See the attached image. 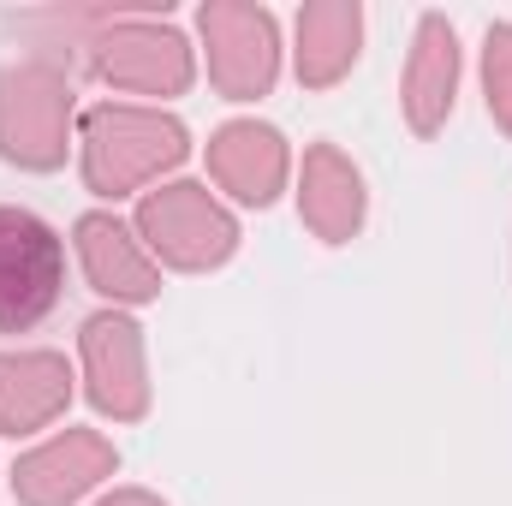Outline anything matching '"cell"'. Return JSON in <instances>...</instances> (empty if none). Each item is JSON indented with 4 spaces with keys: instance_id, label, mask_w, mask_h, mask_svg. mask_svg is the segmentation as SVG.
I'll return each instance as SVG.
<instances>
[{
    "instance_id": "cell-1",
    "label": "cell",
    "mask_w": 512,
    "mask_h": 506,
    "mask_svg": "<svg viewBox=\"0 0 512 506\" xmlns=\"http://www.w3.org/2000/svg\"><path fill=\"white\" fill-rule=\"evenodd\" d=\"M66 286V245L30 209H0V334L36 328Z\"/></svg>"
},
{
    "instance_id": "cell-4",
    "label": "cell",
    "mask_w": 512,
    "mask_h": 506,
    "mask_svg": "<svg viewBox=\"0 0 512 506\" xmlns=\"http://www.w3.org/2000/svg\"><path fill=\"white\" fill-rule=\"evenodd\" d=\"M66 126V90L48 72H18L0 78V155L24 167H54L66 155L60 143Z\"/></svg>"
},
{
    "instance_id": "cell-14",
    "label": "cell",
    "mask_w": 512,
    "mask_h": 506,
    "mask_svg": "<svg viewBox=\"0 0 512 506\" xmlns=\"http://www.w3.org/2000/svg\"><path fill=\"white\" fill-rule=\"evenodd\" d=\"M352 54H358V12H346V6H316V12H304L298 72H304L310 84L340 78V66H352Z\"/></svg>"
},
{
    "instance_id": "cell-5",
    "label": "cell",
    "mask_w": 512,
    "mask_h": 506,
    "mask_svg": "<svg viewBox=\"0 0 512 506\" xmlns=\"http://www.w3.org/2000/svg\"><path fill=\"white\" fill-rule=\"evenodd\" d=\"M108 465H114V453L96 435H60V441H48L42 453H30L18 465L12 489L30 506H66L78 501L96 477H108Z\"/></svg>"
},
{
    "instance_id": "cell-2",
    "label": "cell",
    "mask_w": 512,
    "mask_h": 506,
    "mask_svg": "<svg viewBox=\"0 0 512 506\" xmlns=\"http://www.w3.org/2000/svg\"><path fill=\"white\" fill-rule=\"evenodd\" d=\"M185 155V131L155 114H131V108H102L90 114V185L102 197L131 191L143 173L173 167Z\"/></svg>"
},
{
    "instance_id": "cell-12",
    "label": "cell",
    "mask_w": 512,
    "mask_h": 506,
    "mask_svg": "<svg viewBox=\"0 0 512 506\" xmlns=\"http://www.w3.org/2000/svg\"><path fill=\"white\" fill-rule=\"evenodd\" d=\"M453 72H459L453 24L423 18L417 54H411V78H405V108H411V126H417V131H435V126H441V114L453 108Z\"/></svg>"
},
{
    "instance_id": "cell-16",
    "label": "cell",
    "mask_w": 512,
    "mask_h": 506,
    "mask_svg": "<svg viewBox=\"0 0 512 506\" xmlns=\"http://www.w3.org/2000/svg\"><path fill=\"white\" fill-rule=\"evenodd\" d=\"M102 506H155L149 495H120V501H102Z\"/></svg>"
},
{
    "instance_id": "cell-3",
    "label": "cell",
    "mask_w": 512,
    "mask_h": 506,
    "mask_svg": "<svg viewBox=\"0 0 512 506\" xmlns=\"http://www.w3.org/2000/svg\"><path fill=\"white\" fill-rule=\"evenodd\" d=\"M149 245L179 268H209L233 251V221L203 197V185H167L143 203Z\"/></svg>"
},
{
    "instance_id": "cell-9",
    "label": "cell",
    "mask_w": 512,
    "mask_h": 506,
    "mask_svg": "<svg viewBox=\"0 0 512 506\" xmlns=\"http://www.w3.org/2000/svg\"><path fill=\"white\" fill-rule=\"evenodd\" d=\"M78 251H84V268L96 280V292L108 298H155V268L137 256L131 233L114 221V215H84L78 221Z\"/></svg>"
},
{
    "instance_id": "cell-8",
    "label": "cell",
    "mask_w": 512,
    "mask_h": 506,
    "mask_svg": "<svg viewBox=\"0 0 512 506\" xmlns=\"http://www.w3.org/2000/svg\"><path fill=\"white\" fill-rule=\"evenodd\" d=\"M60 405H66V364L54 352L0 358V429L24 435V429L48 423Z\"/></svg>"
},
{
    "instance_id": "cell-6",
    "label": "cell",
    "mask_w": 512,
    "mask_h": 506,
    "mask_svg": "<svg viewBox=\"0 0 512 506\" xmlns=\"http://www.w3.org/2000/svg\"><path fill=\"white\" fill-rule=\"evenodd\" d=\"M84 358H90V393L102 411L137 417L143 411V346L126 316L84 322Z\"/></svg>"
},
{
    "instance_id": "cell-7",
    "label": "cell",
    "mask_w": 512,
    "mask_h": 506,
    "mask_svg": "<svg viewBox=\"0 0 512 506\" xmlns=\"http://www.w3.org/2000/svg\"><path fill=\"white\" fill-rule=\"evenodd\" d=\"M203 30L221 42L209 66H215V78H221L227 96L268 90V78H274V24L262 12H227V6H215V12H203Z\"/></svg>"
},
{
    "instance_id": "cell-13",
    "label": "cell",
    "mask_w": 512,
    "mask_h": 506,
    "mask_svg": "<svg viewBox=\"0 0 512 506\" xmlns=\"http://www.w3.org/2000/svg\"><path fill=\"white\" fill-rule=\"evenodd\" d=\"M304 215L328 233V239H346L364 215V191H358V173L334 155V149H316L310 167H304Z\"/></svg>"
},
{
    "instance_id": "cell-15",
    "label": "cell",
    "mask_w": 512,
    "mask_h": 506,
    "mask_svg": "<svg viewBox=\"0 0 512 506\" xmlns=\"http://www.w3.org/2000/svg\"><path fill=\"white\" fill-rule=\"evenodd\" d=\"M489 108L512 126V30H489Z\"/></svg>"
},
{
    "instance_id": "cell-10",
    "label": "cell",
    "mask_w": 512,
    "mask_h": 506,
    "mask_svg": "<svg viewBox=\"0 0 512 506\" xmlns=\"http://www.w3.org/2000/svg\"><path fill=\"white\" fill-rule=\"evenodd\" d=\"M102 72L114 84H131V90H179L191 60H185V42L173 30H120V42L102 48Z\"/></svg>"
},
{
    "instance_id": "cell-11",
    "label": "cell",
    "mask_w": 512,
    "mask_h": 506,
    "mask_svg": "<svg viewBox=\"0 0 512 506\" xmlns=\"http://www.w3.org/2000/svg\"><path fill=\"white\" fill-rule=\"evenodd\" d=\"M209 161H215V173H221L245 203H268L274 185H280V173H286V149H280V137L268 126H227L215 137Z\"/></svg>"
}]
</instances>
